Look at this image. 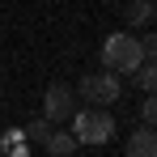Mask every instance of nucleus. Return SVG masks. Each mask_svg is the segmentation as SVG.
<instances>
[{"instance_id": "1", "label": "nucleus", "mask_w": 157, "mask_h": 157, "mask_svg": "<svg viewBox=\"0 0 157 157\" xmlns=\"http://www.w3.org/2000/svg\"><path fill=\"white\" fill-rule=\"evenodd\" d=\"M102 64H106V72H115V77H132V72L144 64L140 38H136V34H128V30L110 34V38L102 43Z\"/></svg>"}, {"instance_id": "2", "label": "nucleus", "mask_w": 157, "mask_h": 157, "mask_svg": "<svg viewBox=\"0 0 157 157\" xmlns=\"http://www.w3.org/2000/svg\"><path fill=\"white\" fill-rule=\"evenodd\" d=\"M115 136V115H106L98 106H85L72 115V140L77 144H106Z\"/></svg>"}, {"instance_id": "3", "label": "nucleus", "mask_w": 157, "mask_h": 157, "mask_svg": "<svg viewBox=\"0 0 157 157\" xmlns=\"http://www.w3.org/2000/svg\"><path fill=\"white\" fill-rule=\"evenodd\" d=\"M119 94H123V77H115V72H106V68L81 77V98H85L89 106H98V110H106Z\"/></svg>"}, {"instance_id": "4", "label": "nucleus", "mask_w": 157, "mask_h": 157, "mask_svg": "<svg viewBox=\"0 0 157 157\" xmlns=\"http://www.w3.org/2000/svg\"><path fill=\"white\" fill-rule=\"evenodd\" d=\"M77 115V94L68 89V85H47V94H43V119L47 123H64V119H72Z\"/></svg>"}, {"instance_id": "5", "label": "nucleus", "mask_w": 157, "mask_h": 157, "mask_svg": "<svg viewBox=\"0 0 157 157\" xmlns=\"http://www.w3.org/2000/svg\"><path fill=\"white\" fill-rule=\"evenodd\" d=\"M123 153L128 157H157V132L153 128H136L128 136V144H123Z\"/></svg>"}, {"instance_id": "6", "label": "nucleus", "mask_w": 157, "mask_h": 157, "mask_svg": "<svg viewBox=\"0 0 157 157\" xmlns=\"http://www.w3.org/2000/svg\"><path fill=\"white\" fill-rule=\"evenodd\" d=\"M43 149H47L51 157H72V153L81 149V144L72 140V132H51V136L43 140Z\"/></svg>"}, {"instance_id": "7", "label": "nucleus", "mask_w": 157, "mask_h": 157, "mask_svg": "<svg viewBox=\"0 0 157 157\" xmlns=\"http://www.w3.org/2000/svg\"><path fill=\"white\" fill-rule=\"evenodd\" d=\"M153 13H157V9H153V0H128V9H123V21H128V26H144Z\"/></svg>"}, {"instance_id": "8", "label": "nucleus", "mask_w": 157, "mask_h": 157, "mask_svg": "<svg viewBox=\"0 0 157 157\" xmlns=\"http://www.w3.org/2000/svg\"><path fill=\"white\" fill-rule=\"evenodd\" d=\"M132 77H136V85H140V89H144L149 98H157V68H153V64H140V68H136Z\"/></svg>"}, {"instance_id": "9", "label": "nucleus", "mask_w": 157, "mask_h": 157, "mask_svg": "<svg viewBox=\"0 0 157 157\" xmlns=\"http://www.w3.org/2000/svg\"><path fill=\"white\" fill-rule=\"evenodd\" d=\"M21 136H26V140H38V144H43V140H47V136H51V123H47V119H43V115H38V119H34V123H30V128L21 132Z\"/></svg>"}, {"instance_id": "10", "label": "nucleus", "mask_w": 157, "mask_h": 157, "mask_svg": "<svg viewBox=\"0 0 157 157\" xmlns=\"http://www.w3.org/2000/svg\"><path fill=\"white\" fill-rule=\"evenodd\" d=\"M140 119H144V128L157 132V98H144V106H140Z\"/></svg>"}, {"instance_id": "11", "label": "nucleus", "mask_w": 157, "mask_h": 157, "mask_svg": "<svg viewBox=\"0 0 157 157\" xmlns=\"http://www.w3.org/2000/svg\"><path fill=\"white\" fill-rule=\"evenodd\" d=\"M140 51H144V64H153V68H157V34L140 38Z\"/></svg>"}, {"instance_id": "12", "label": "nucleus", "mask_w": 157, "mask_h": 157, "mask_svg": "<svg viewBox=\"0 0 157 157\" xmlns=\"http://www.w3.org/2000/svg\"><path fill=\"white\" fill-rule=\"evenodd\" d=\"M153 9H157V0H153Z\"/></svg>"}]
</instances>
